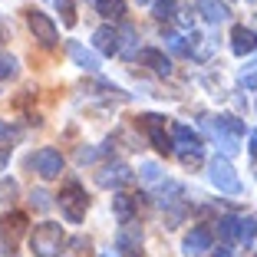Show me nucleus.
<instances>
[{"instance_id": "9d476101", "label": "nucleus", "mask_w": 257, "mask_h": 257, "mask_svg": "<svg viewBox=\"0 0 257 257\" xmlns=\"http://www.w3.org/2000/svg\"><path fill=\"white\" fill-rule=\"evenodd\" d=\"M96 182L102 185V188H125V185L136 182V172H132L125 162H112V165H106L96 175Z\"/></svg>"}, {"instance_id": "c756f323", "label": "nucleus", "mask_w": 257, "mask_h": 257, "mask_svg": "<svg viewBox=\"0 0 257 257\" xmlns=\"http://www.w3.org/2000/svg\"><path fill=\"white\" fill-rule=\"evenodd\" d=\"M250 155H257V132L250 136Z\"/></svg>"}, {"instance_id": "0eeeda50", "label": "nucleus", "mask_w": 257, "mask_h": 257, "mask_svg": "<svg viewBox=\"0 0 257 257\" xmlns=\"http://www.w3.org/2000/svg\"><path fill=\"white\" fill-rule=\"evenodd\" d=\"M30 168H37V175L40 178H60V172H63V155H60V149H40V152H33L30 155Z\"/></svg>"}, {"instance_id": "423d86ee", "label": "nucleus", "mask_w": 257, "mask_h": 257, "mask_svg": "<svg viewBox=\"0 0 257 257\" xmlns=\"http://www.w3.org/2000/svg\"><path fill=\"white\" fill-rule=\"evenodd\" d=\"M23 231H27V214L23 211H10V214H0V241H4V257H14V247L17 241L23 237Z\"/></svg>"}, {"instance_id": "20e7f679", "label": "nucleus", "mask_w": 257, "mask_h": 257, "mask_svg": "<svg viewBox=\"0 0 257 257\" xmlns=\"http://www.w3.org/2000/svg\"><path fill=\"white\" fill-rule=\"evenodd\" d=\"M60 211L69 224H79L89 211V198H86V188L79 182H69L66 188L60 191Z\"/></svg>"}, {"instance_id": "dca6fc26", "label": "nucleus", "mask_w": 257, "mask_h": 257, "mask_svg": "<svg viewBox=\"0 0 257 257\" xmlns=\"http://www.w3.org/2000/svg\"><path fill=\"white\" fill-rule=\"evenodd\" d=\"M195 4H198V14L208 23H224L227 17H231L227 4H221V0H195Z\"/></svg>"}, {"instance_id": "bb28decb", "label": "nucleus", "mask_w": 257, "mask_h": 257, "mask_svg": "<svg viewBox=\"0 0 257 257\" xmlns=\"http://www.w3.org/2000/svg\"><path fill=\"white\" fill-rule=\"evenodd\" d=\"M56 4L63 7V20H66V27H73V23H76V17H73V4H69V0H56Z\"/></svg>"}, {"instance_id": "393cba45", "label": "nucleus", "mask_w": 257, "mask_h": 257, "mask_svg": "<svg viewBox=\"0 0 257 257\" xmlns=\"http://www.w3.org/2000/svg\"><path fill=\"white\" fill-rule=\"evenodd\" d=\"M142 178L145 182H162V168L155 165V162H145L142 165Z\"/></svg>"}, {"instance_id": "2eb2a0df", "label": "nucleus", "mask_w": 257, "mask_h": 257, "mask_svg": "<svg viewBox=\"0 0 257 257\" xmlns=\"http://www.w3.org/2000/svg\"><path fill=\"white\" fill-rule=\"evenodd\" d=\"M69 56H73V63L79 69H86V73H96L99 69V56H96V50H86L83 43H69Z\"/></svg>"}, {"instance_id": "c85d7f7f", "label": "nucleus", "mask_w": 257, "mask_h": 257, "mask_svg": "<svg viewBox=\"0 0 257 257\" xmlns=\"http://www.w3.org/2000/svg\"><path fill=\"white\" fill-rule=\"evenodd\" d=\"M211 257H231V247H227V244H221V247L218 250H214V254Z\"/></svg>"}, {"instance_id": "a211bd4d", "label": "nucleus", "mask_w": 257, "mask_h": 257, "mask_svg": "<svg viewBox=\"0 0 257 257\" xmlns=\"http://www.w3.org/2000/svg\"><path fill=\"white\" fill-rule=\"evenodd\" d=\"M96 10L106 20H122L125 17V0H96Z\"/></svg>"}, {"instance_id": "5701e85b", "label": "nucleus", "mask_w": 257, "mask_h": 257, "mask_svg": "<svg viewBox=\"0 0 257 257\" xmlns=\"http://www.w3.org/2000/svg\"><path fill=\"white\" fill-rule=\"evenodd\" d=\"M175 14V0H155V17L159 20H168Z\"/></svg>"}, {"instance_id": "b1692460", "label": "nucleus", "mask_w": 257, "mask_h": 257, "mask_svg": "<svg viewBox=\"0 0 257 257\" xmlns=\"http://www.w3.org/2000/svg\"><path fill=\"white\" fill-rule=\"evenodd\" d=\"M165 40H168V46H172L175 53H191V46L185 43V37H178V33H168Z\"/></svg>"}, {"instance_id": "7ed1b4c3", "label": "nucleus", "mask_w": 257, "mask_h": 257, "mask_svg": "<svg viewBox=\"0 0 257 257\" xmlns=\"http://www.w3.org/2000/svg\"><path fill=\"white\" fill-rule=\"evenodd\" d=\"M172 152L182 155L185 165H198V162H201V152H204V142H201L198 132H191L188 125L178 122V125L172 128Z\"/></svg>"}, {"instance_id": "7c9ffc66", "label": "nucleus", "mask_w": 257, "mask_h": 257, "mask_svg": "<svg viewBox=\"0 0 257 257\" xmlns=\"http://www.w3.org/2000/svg\"><path fill=\"white\" fill-rule=\"evenodd\" d=\"M7 159H10V152H0V168L7 165Z\"/></svg>"}, {"instance_id": "f3484780", "label": "nucleus", "mask_w": 257, "mask_h": 257, "mask_svg": "<svg viewBox=\"0 0 257 257\" xmlns=\"http://www.w3.org/2000/svg\"><path fill=\"white\" fill-rule=\"evenodd\" d=\"M112 214L119 224H125V221H132V214H136V198L132 195H112Z\"/></svg>"}, {"instance_id": "39448f33", "label": "nucleus", "mask_w": 257, "mask_h": 257, "mask_svg": "<svg viewBox=\"0 0 257 257\" xmlns=\"http://www.w3.org/2000/svg\"><path fill=\"white\" fill-rule=\"evenodd\" d=\"M208 178H211V185L218 191H224V195H237V191H241V178H237L234 165H231L224 155L211 159V165H208Z\"/></svg>"}, {"instance_id": "473e14b6", "label": "nucleus", "mask_w": 257, "mask_h": 257, "mask_svg": "<svg viewBox=\"0 0 257 257\" xmlns=\"http://www.w3.org/2000/svg\"><path fill=\"white\" fill-rule=\"evenodd\" d=\"M136 4H149V0H136Z\"/></svg>"}, {"instance_id": "4be33fe9", "label": "nucleus", "mask_w": 257, "mask_h": 257, "mask_svg": "<svg viewBox=\"0 0 257 257\" xmlns=\"http://www.w3.org/2000/svg\"><path fill=\"white\" fill-rule=\"evenodd\" d=\"M241 86H247V89H257V63L244 66V73H241Z\"/></svg>"}, {"instance_id": "f8f14e48", "label": "nucleus", "mask_w": 257, "mask_h": 257, "mask_svg": "<svg viewBox=\"0 0 257 257\" xmlns=\"http://www.w3.org/2000/svg\"><path fill=\"white\" fill-rule=\"evenodd\" d=\"M231 50H234L237 56L257 53V33L250 30V27H244V23H237L234 30H231Z\"/></svg>"}, {"instance_id": "cd10ccee", "label": "nucleus", "mask_w": 257, "mask_h": 257, "mask_svg": "<svg viewBox=\"0 0 257 257\" xmlns=\"http://www.w3.org/2000/svg\"><path fill=\"white\" fill-rule=\"evenodd\" d=\"M14 136H17V132H14V128H10L4 119H0V142H7V139H14Z\"/></svg>"}, {"instance_id": "9b49d317", "label": "nucleus", "mask_w": 257, "mask_h": 257, "mask_svg": "<svg viewBox=\"0 0 257 257\" xmlns=\"http://www.w3.org/2000/svg\"><path fill=\"white\" fill-rule=\"evenodd\" d=\"M182 250L188 257H201V254H208L211 250V231L204 224H198V227H191L188 234H185V241H182Z\"/></svg>"}, {"instance_id": "ddd939ff", "label": "nucleus", "mask_w": 257, "mask_h": 257, "mask_svg": "<svg viewBox=\"0 0 257 257\" xmlns=\"http://www.w3.org/2000/svg\"><path fill=\"white\" fill-rule=\"evenodd\" d=\"M92 46H96V56H115L119 53V30H112V27H99L96 33H92Z\"/></svg>"}, {"instance_id": "412c9836", "label": "nucleus", "mask_w": 257, "mask_h": 257, "mask_svg": "<svg viewBox=\"0 0 257 257\" xmlns=\"http://www.w3.org/2000/svg\"><path fill=\"white\" fill-rule=\"evenodd\" d=\"M218 234L224 237V241H234V237H237V218H231V214L221 218L218 221Z\"/></svg>"}, {"instance_id": "a878e982", "label": "nucleus", "mask_w": 257, "mask_h": 257, "mask_svg": "<svg viewBox=\"0 0 257 257\" xmlns=\"http://www.w3.org/2000/svg\"><path fill=\"white\" fill-rule=\"evenodd\" d=\"M30 201H33V208H40V211H46V208H50V195H46V191H33Z\"/></svg>"}, {"instance_id": "f03ea898", "label": "nucleus", "mask_w": 257, "mask_h": 257, "mask_svg": "<svg viewBox=\"0 0 257 257\" xmlns=\"http://www.w3.org/2000/svg\"><path fill=\"white\" fill-rule=\"evenodd\" d=\"M204 125L214 132V139H218V145H221L224 155H234L237 142H241V136H244V122L241 119H234V115H218V119H204Z\"/></svg>"}, {"instance_id": "aec40b11", "label": "nucleus", "mask_w": 257, "mask_h": 257, "mask_svg": "<svg viewBox=\"0 0 257 257\" xmlns=\"http://www.w3.org/2000/svg\"><path fill=\"white\" fill-rule=\"evenodd\" d=\"M257 234V218H237V241L250 244Z\"/></svg>"}, {"instance_id": "72a5a7b5", "label": "nucleus", "mask_w": 257, "mask_h": 257, "mask_svg": "<svg viewBox=\"0 0 257 257\" xmlns=\"http://www.w3.org/2000/svg\"><path fill=\"white\" fill-rule=\"evenodd\" d=\"M0 43H4V30H0Z\"/></svg>"}, {"instance_id": "f257e3e1", "label": "nucleus", "mask_w": 257, "mask_h": 257, "mask_svg": "<svg viewBox=\"0 0 257 257\" xmlns=\"http://www.w3.org/2000/svg\"><path fill=\"white\" fill-rule=\"evenodd\" d=\"M63 247H66V231L56 221H43V224L33 227L30 234V250L37 257H60Z\"/></svg>"}, {"instance_id": "2f4dec72", "label": "nucleus", "mask_w": 257, "mask_h": 257, "mask_svg": "<svg viewBox=\"0 0 257 257\" xmlns=\"http://www.w3.org/2000/svg\"><path fill=\"white\" fill-rule=\"evenodd\" d=\"M99 257H119L115 250H99Z\"/></svg>"}, {"instance_id": "6e6552de", "label": "nucleus", "mask_w": 257, "mask_h": 257, "mask_svg": "<svg viewBox=\"0 0 257 257\" xmlns=\"http://www.w3.org/2000/svg\"><path fill=\"white\" fill-rule=\"evenodd\" d=\"M115 254H119V257H139V254H142V227H139L136 221L119 224V234H115Z\"/></svg>"}, {"instance_id": "4468645a", "label": "nucleus", "mask_w": 257, "mask_h": 257, "mask_svg": "<svg viewBox=\"0 0 257 257\" xmlns=\"http://www.w3.org/2000/svg\"><path fill=\"white\" fill-rule=\"evenodd\" d=\"M139 56V63H142V66H149L152 73H159V76H172V60H168L165 53H162V50H142V53H136Z\"/></svg>"}, {"instance_id": "6ab92c4d", "label": "nucleus", "mask_w": 257, "mask_h": 257, "mask_svg": "<svg viewBox=\"0 0 257 257\" xmlns=\"http://www.w3.org/2000/svg\"><path fill=\"white\" fill-rule=\"evenodd\" d=\"M17 73H20V63H17V56L10 53H0V79H17Z\"/></svg>"}, {"instance_id": "1a4fd4ad", "label": "nucleus", "mask_w": 257, "mask_h": 257, "mask_svg": "<svg viewBox=\"0 0 257 257\" xmlns=\"http://www.w3.org/2000/svg\"><path fill=\"white\" fill-rule=\"evenodd\" d=\"M27 27H30L33 40H40L43 46H56L60 40V30H56V23L43 14V10H27Z\"/></svg>"}]
</instances>
